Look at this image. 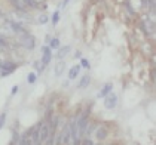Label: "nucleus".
Listing matches in <instances>:
<instances>
[{
  "instance_id": "nucleus-19",
  "label": "nucleus",
  "mask_w": 156,
  "mask_h": 145,
  "mask_svg": "<svg viewBox=\"0 0 156 145\" xmlns=\"http://www.w3.org/2000/svg\"><path fill=\"white\" fill-rule=\"evenodd\" d=\"M5 48H6V40L0 36V49H5Z\"/></svg>"
},
{
  "instance_id": "nucleus-22",
  "label": "nucleus",
  "mask_w": 156,
  "mask_h": 145,
  "mask_svg": "<svg viewBox=\"0 0 156 145\" xmlns=\"http://www.w3.org/2000/svg\"><path fill=\"white\" fill-rule=\"evenodd\" d=\"M70 2H72V0H62V5H61V6H62V8H66V6H67Z\"/></svg>"
},
{
  "instance_id": "nucleus-14",
  "label": "nucleus",
  "mask_w": 156,
  "mask_h": 145,
  "mask_svg": "<svg viewBox=\"0 0 156 145\" xmlns=\"http://www.w3.org/2000/svg\"><path fill=\"white\" fill-rule=\"evenodd\" d=\"M36 82H37V74L34 71H30L28 76H27V83L28 85H34Z\"/></svg>"
},
{
  "instance_id": "nucleus-12",
  "label": "nucleus",
  "mask_w": 156,
  "mask_h": 145,
  "mask_svg": "<svg viewBox=\"0 0 156 145\" xmlns=\"http://www.w3.org/2000/svg\"><path fill=\"white\" fill-rule=\"evenodd\" d=\"M91 83V77H89V74H86L83 76L80 80H79V83H77V89H85V87H88Z\"/></svg>"
},
{
  "instance_id": "nucleus-21",
  "label": "nucleus",
  "mask_w": 156,
  "mask_h": 145,
  "mask_svg": "<svg viewBox=\"0 0 156 145\" xmlns=\"http://www.w3.org/2000/svg\"><path fill=\"white\" fill-rule=\"evenodd\" d=\"M18 89H20L18 86H13V87H12V92H11V95H12V96L15 95V93H16V92H18Z\"/></svg>"
},
{
  "instance_id": "nucleus-10",
  "label": "nucleus",
  "mask_w": 156,
  "mask_h": 145,
  "mask_svg": "<svg viewBox=\"0 0 156 145\" xmlns=\"http://www.w3.org/2000/svg\"><path fill=\"white\" fill-rule=\"evenodd\" d=\"M110 92H113V83H106V85L101 87V90L98 92V95H97V96L98 98H104V96H107Z\"/></svg>"
},
{
  "instance_id": "nucleus-5",
  "label": "nucleus",
  "mask_w": 156,
  "mask_h": 145,
  "mask_svg": "<svg viewBox=\"0 0 156 145\" xmlns=\"http://www.w3.org/2000/svg\"><path fill=\"white\" fill-rule=\"evenodd\" d=\"M49 135H51V127H49L48 123L40 124V127H39V138H40V142H45V141L49 138Z\"/></svg>"
},
{
  "instance_id": "nucleus-11",
  "label": "nucleus",
  "mask_w": 156,
  "mask_h": 145,
  "mask_svg": "<svg viewBox=\"0 0 156 145\" xmlns=\"http://www.w3.org/2000/svg\"><path fill=\"white\" fill-rule=\"evenodd\" d=\"M54 71H55V76H57V77H60L61 74L66 71V62H64V61L57 62V64H55V67H54Z\"/></svg>"
},
{
  "instance_id": "nucleus-9",
  "label": "nucleus",
  "mask_w": 156,
  "mask_h": 145,
  "mask_svg": "<svg viewBox=\"0 0 156 145\" xmlns=\"http://www.w3.org/2000/svg\"><path fill=\"white\" fill-rule=\"evenodd\" d=\"M58 53H57V58L58 59H62L64 56H67L70 52H72V46L70 45H66V46H60V49H57Z\"/></svg>"
},
{
  "instance_id": "nucleus-23",
  "label": "nucleus",
  "mask_w": 156,
  "mask_h": 145,
  "mask_svg": "<svg viewBox=\"0 0 156 145\" xmlns=\"http://www.w3.org/2000/svg\"><path fill=\"white\" fill-rule=\"evenodd\" d=\"M76 58H82V53L80 52H76Z\"/></svg>"
},
{
  "instance_id": "nucleus-2",
  "label": "nucleus",
  "mask_w": 156,
  "mask_h": 145,
  "mask_svg": "<svg viewBox=\"0 0 156 145\" xmlns=\"http://www.w3.org/2000/svg\"><path fill=\"white\" fill-rule=\"evenodd\" d=\"M20 43H21L25 49L33 50V49H34V46H36V39L31 36V34H28V33L25 31V33H23V34H20Z\"/></svg>"
},
{
  "instance_id": "nucleus-8",
  "label": "nucleus",
  "mask_w": 156,
  "mask_h": 145,
  "mask_svg": "<svg viewBox=\"0 0 156 145\" xmlns=\"http://www.w3.org/2000/svg\"><path fill=\"white\" fill-rule=\"evenodd\" d=\"M95 129H97L95 130L97 139H98V141H104V139L107 138V135H108L107 127H104V126H97Z\"/></svg>"
},
{
  "instance_id": "nucleus-4",
  "label": "nucleus",
  "mask_w": 156,
  "mask_h": 145,
  "mask_svg": "<svg viewBox=\"0 0 156 145\" xmlns=\"http://www.w3.org/2000/svg\"><path fill=\"white\" fill-rule=\"evenodd\" d=\"M52 49L49 48V46H42V68H45L46 65H48L49 62L52 61Z\"/></svg>"
},
{
  "instance_id": "nucleus-7",
  "label": "nucleus",
  "mask_w": 156,
  "mask_h": 145,
  "mask_svg": "<svg viewBox=\"0 0 156 145\" xmlns=\"http://www.w3.org/2000/svg\"><path fill=\"white\" fill-rule=\"evenodd\" d=\"M61 142L64 145H69L70 144V141H72V133H70V127H69V124H66L64 126V129H62V133H61Z\"/></svg>"
},
{
  "instance_id": "nucleus-18",
  "label": "nucleus",
  "mask_w": 156,
  "mask_h": 145,
  "mask_svg": "<svg viewBox=\"0 0 156 145\" xmlns=\"http://www.w3.org/2000/svg\"><path fill=\"white\" fill-rule=\"evenodd\" d=\"M46 22H48V15H45V13H43V15H40V16H39V24H46Z\"/></svg>"
},
{
  "instance_id": "nucleus-17",
  "label": "nucleus",
  "mask_w": 156,
  "mask_h": 145,
  "mask_svg": "<svg viewBox=\"0 0 156 145\" xmlns=\"http://www.w3.org/2000/svg\"><path fill=\"white\" fill-rule=\"evenodd\" d=\"M5 123H6V113H2V114H0V130H2V127L5 126Z\"/></svg>"
},
{
  "instance_id": "nucleus-3",
  "label": "nucleus",
  "mask_w": 156,
  "mask_h": 145,
  "mask_svg": "<svg viewBox=\"0 0 156 145\" xmlns=\"http://www.w3.org/2000/svg\"><path fill=\"white\" fill-rule=\"evenodd\" d=\"M118 104H119V96H118L115 92H110L107 96H104V107L107 110L116 108Z\"/></svg>"
},
{
  "instance_id": "nucleus-1",
  "label": "nucleus",
  "mask_w": 156,
  "mask_h": 145,
  "mask_svg": "<svg viewBox=\"0 0 156 145\" xmlns=\"http://www.w3.org/2000/svg\"><path fill=\"white\" fill-rule=\"evenodd\" d=\"M88 117H89V111H85L80 117L76 119L77 133H79V138H80V139H82V136L85 135V130H86V127H88V124H89V119H88Z\"/></svg>"
},
{
  "instance_id": "nucleus-15",
  "label": "nucleus",
  "mask_w": 156,
  "mask_h": 145,
  "mask_svg": "<svg viewBox=\"0 0 156 145\" xmlns=\"http://www.w3.org/2000/svg\"><path fill=\"white\" fill-rule=\"evenodd\" d=\"M60 11H55V12L52 13V16H51V22H52V25L55 27V25H58V22H60Z\"/></svg>"
},
{
  "instance_id": "nucleus-16",
  "label": "nucleus",
  "mask_w": 156,
  "mask_h": 145,
  "mask_svg": "<svg viewBox=\"0 0 156 145\" xmlns=\"http://www.w3.org/2000/svg\"><path fill=\"white\" fill-rule=\"evenodd\" d=\"M80 67L85 68V70H89L91 68V62L88 58H80Z\"/></svg>"
},
{
  "instance_id": "nucleus-6",
  "label": "nucleus",
  "mask_w": 156,
  "mask_h": 145,
  "mask_svg": "<svg viewBox=\"0 0 156 145\" xmlns=\"http://www.w3.org/2000/svg\"><path fill=\"white\" fill-rule=\"evenodd\" d=\"M82 71V67H80V64H76V65H73L72 68L69 70V80L73 82V80H76L77 79V76L80 74Z\"/></svg>"
},
{
  "instance_id": "nucleus-13",
  "label": "nucleus",
  "mask_w": 156,
  "mask_h": 145,
  "mask_svg": "<svg viewBox=\"0 0 156 145\" xmlns=\"http://www.w3.org/2000/svg\"><path fill=\"white\" fill-rule=\"evenodd\" d=\"M61 46V42L58 37H54V39H51L49 40V48L52 49V50H57V49H60Z\"/></svg>"
},
{
  "instance_id": "nucleus-20",
  "label": "nucleus",
  "mask_w": 156,
  "mask_h": 145,
  "mask_svg": "<svg viewBox=\"0 0 156 145\" xmlns=\"http://www.w3.org/2000/svg\"><path fill=\"white\" fill-rule=\"evenodd\" d=\"M80 145H94V142L91 139H85L83 142H80Z\"/></svg>"
}]
</instances>
